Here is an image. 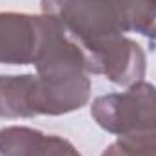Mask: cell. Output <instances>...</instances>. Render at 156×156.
Here are the masks:
<instances>
[{"mask_svg": "<svg viewBox=\"0 0 156 156\" xmlns=\"http://www.w3.org/2000/svg\"><path fill=\"white\" fill-rule=\"evenodd\" d=\"M89 78L51 80L40 75L0 76V116L27 118L64 115L80 109L89 100Z\"/></svg>", "mask_w": 156, "mask_h": 156, "instance_id": "obj_1", "label": "cell"}, {"mask_svg": "<svg viewBox=\"0 0 156 156\" xmlns=\"http://www.w3.org/2000/svg\"><path fill=\"white\" fill-rule=\"evenodd\" d=\"M91 115L102 129L118 138H154L156 87L142 80L125 93L100 96L93 102Z\"/></svg>", "mask_w": 156, "mask_h": 156, "instance_id": "obj_2", "label": "cell"}, {"mask_svg": "<svg viewBox=\"0 0 156 156\" xmlns=\"http://www.w3.org/2000/svg\"><path fill=\"white\" fill-rule=\"evenodd\" d=\"M45 16L0 13V64H35L42 49Z\"/></svg>", "mask_w": 156, "mask_h": 156, "instance_id": "obj_3", "label": "cell"}, {"mask_svg": "<svg viewBox=\"0 0 156 156\" xmlns=\"http://www.w3.org/2000/svg\"><path fill=\"white\" fill-rule=\"evenodd\" d=\"M2 156H82L64 138L44 134L29 127H5L0 131Z\"/></svg>", "mask_w": 156, "mask_h": 156, "instance_id": "obj_4", "label": "cell"}]
</instances>
